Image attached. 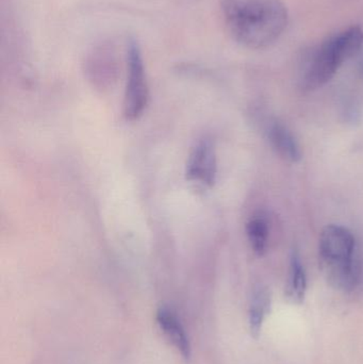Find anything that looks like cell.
Segmentation results:
<instances>
[{
	"label": "cell",
	"instance_id": "1",
	"mask_svg": "<svg viewBox=\"0 0 363 364\" xmlns=\"http://www.w3.org/2000/svg\"><path fill=\"white\" fill-rule=\"evenodd\" d=\"M224 17L234 40L249 48L276 42L288 23L281 0H223Z\"/></svg>",
	"mask_w": 363,
	"mask_h": 364
},
{
	"label": "cell",
	"instance_id": "2",
	"mask_svg": "<svg viewBox=\"0 0 363 364\" xmlns=\"http://www.w3.org/2000/svg\"><path fill=\"white\" fill-rule=\"evenodd\" d=\"M353 233L343 226L328 225L319 240L320 267L330 286L352 291L360 278V267L355 256Z\"/></svg>",
	"mask_w": 363,
	"mask_h": 364
},
{
	"label": "cell",
	"instance_id": "3",
	"mask_svg": "<svg viewBox=\"0 0 363 364\" xmlns=\"http://www.w3.org/2000/svg\"><path fill=\"white\" fill-rule=\"evenodd\" d=\"M362 45L360 27L349 28L328 38L307 60L300 77L303 90L313 91L323 87L347 60L359 53Z\"/></svg>",
	"mask_w": 363,
	"mask_h": 364
},
{
	"label": "cell",
	"instance_id": "4",
	"mask_svg": "<svg viewBox=\"0 0 363 364\" xmlns=\"http://www.w3.org/2000/svg\"><path fill=\"white\" fill-rule=\"evenodd\" d=\"M127 66L124 115L128 121H136L144 112L149 98L142 53L136 40H130L128 43Z\"/></svg>",
	"mask_w": 363,
	"mask_h": 364
},
{
	"label": "cell",
	"instance_id": "5",
	"mask_svg": "<svg viewBox=\"0 0 363 364\" xmlns=\"http://www.w3.org/2000/svg\"><path fill=\"white\" fill-rule=\"evenodd\" d=\"M187 178L190 181L212 186L217 181V161L215 145L208 139L198 141L188 158Z\"/></svg>",
	"mask_w": 363,
	"mask_h": 364
},
{
	"label": "cell",
	"instance_id": "6",
	"mask_svg": "<svg viewBox=\"0 0 363 364\" xmlns=\"http://www.w3.org/2000/svg\"><path fill=\"white\" fill-rule=\"evenodd\" d=\"M269 142L277 155L290 164H298L302 159V151L292 132L283 123L274 121L269 124Z\"/></svg>",
	"mask_w": 363,
	"mask_h": 364
},
{
	"label": "cell",
	"instance_id": "7",
	"mask_svg": "<svg viewBox=\"0 0 363 364\" xmlns=\"http://www.w3.org/2000/svg\"><path fill=\"white\" fill-rule=\"evenodd\" d=\"M157 322L163 333H166V337L172 341L180 354L185 358H190L191 357V346H190L189 339L175 314L168 308H161L157 314Z\"/></svg>",
	"mask_w": 363,
	"mask_h": 364
},
{
	"label": "cell",
	"instance_id": "8",
	"mask_svg": "<svg viewBox=\"0 0 363 364\" xmlns=\"http://www.w3.org/2000/svg\"><path fill=\"white\" fill-rule=\"evenodd\" d=\"M307 290V278L304 267L300 262L298 252H292L290 260L289 276H288L286 294L294 303H300L304 299Z\"/></svg>",
	"mask_w": 363,
	"mask_h": 364
},
{
	"label": "cell",
	"instance_id": "9",
	"mask_svg": "<svg viewBox=\"0 0 363 364\" xmlns=\"http://www.w3.org/2000/svg\"><path fill=\"white\" fill-rule=\"evenodd\" d=\"M246 235L253 252L257 256H264L269 243L268 220L261 214L253 216L247 223Z\"/></svg>",
	"mask_w": 363,
	"mask_h": 364
},
{
	"label": "cell",
	"instance_id": "10",
	"mask_svg": "<svg viewBox=\"0 0 363 364\" xmlns=\"http://www.w3.org/2000/svg\"><path fill=\"white\" fill-rule=\"evenodd\" d=\"M270 294L264 288H258L253 295L251 311H249V323L253 333H259L262 323L270 309Z\"/></svg>",
	"mask_w": 363,
	"mask_h": 364
},
{
	"label": "cell",
	"instance_id": "11",
	"mask_svg": "<svg viewBox=\"0 0 363 364\" xmlns=\"http://www.w3.org/2000/svg\"><path fill=\"white\" fill-rule=\"evenodd\" d=\"M362 73H363V62H362Z\"/></svg>",
	"mask_w": 363,
	"mask_h": 364
}]
</instances>
